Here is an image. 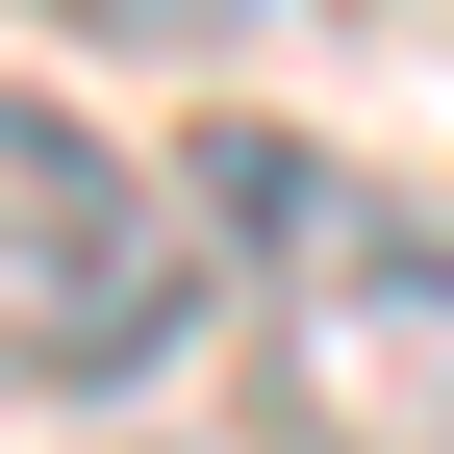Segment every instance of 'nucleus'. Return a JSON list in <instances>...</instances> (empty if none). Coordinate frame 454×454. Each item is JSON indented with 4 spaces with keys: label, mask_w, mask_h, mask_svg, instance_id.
I'll return each mask as SVG.
<instances>
[{
    "label": "nucleus",
    "mask_w": 454,
    "mask_h": 454,
    "mask_svg": "<svg viewBox=\"0 0 454 454\" xmlns=\"http://www.w3.org/2000/svg\"><path fill=\"white\" fill-rule=\"evenodd\" d=\"M177 227L253 303L278 454H454V227L303 127H177Z\"/></svg>",
    "instance_id": "f257e3e1"
},
{
    "label": "nucleus",
    "mask_w": 454,
    "mask_h": 454,
    "mask_svg": "<svg viewBox=\"0 0 454 454\" xmlns=\"http://www.w3.org/2000/svg\"><path fill=\"white\" fill-rule=\"evenodd\" d=\"M26 26H76V51H177V76H202V51H253V0H26Z\"/></svg>",
    "instance_id": "7ed1b4c3"
},
{
    "label": "nucleus",
    "mask_w": 454,
    "mask_h": 454,
    "mask_svg": "<svg viewBox=\"0 0 454 454\" xmlns=\"http://www.w3.org/2000/svg\"><path fill=\"white\" fill-rule=\"evenodd\" d=\"M202 303H227V278H202L177 177L0 76V404H127V379H177Z\"/></svg>",
    "instance_id": "f03ea898"
}]
</instances>
